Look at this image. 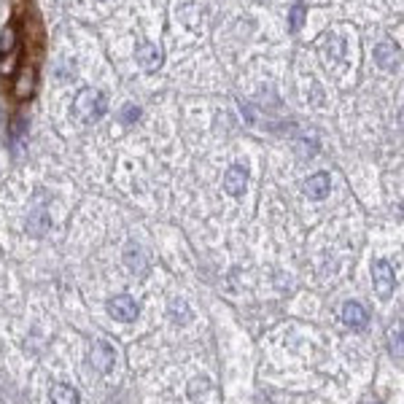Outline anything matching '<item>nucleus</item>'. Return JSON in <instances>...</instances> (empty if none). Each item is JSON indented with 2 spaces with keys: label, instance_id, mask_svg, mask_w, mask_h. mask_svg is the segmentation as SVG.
<instances>
[{
  "label": "nucleus",
  "instance_id": "nucleus-1",
  "mask_svg": "<svg viewBox=\"0 0 404 404\" xmlns=\"http://www.w3.org/2000/svg\"><path fill=\"white\" fill-rule=\"evenodd\" d=\"M22 43L24 38L20 33V20H11L3 27V36H0V76L3 79H11L20 70Z\"/></svg>",
  "mask_w": 404,
  "mask_h": 404
},
{
  "label": "nucleus",
  "instance_id": "nucleus-2",
  "mask_svg": "<svg viewBox=\"0 0 404 404\" xmlns=\"http://www.w3.org/2000/svg\"><path fill=\"white\" fill-rule=\"evenodd\" d=\"M108 111V100L100 89H81L76 95V102H73V114L79 116L84 124H92L105 116Z\"/></svg>",
  "mask_w": 404,
  "mask_h": 404
},
{
  "label": "nucleus",
  "instance_id": "nucleus-3",
  "mask_svg": "<svg viewBox=\"0 0 404 404\" xmlns=\"http://www.w3.org/2000/svg\"><path fill=\"white\" fill-rule=\"evenodd\" d=\"M38 89V68L22 62L20 70L11 76V98L17 102H27Z\"/></svg>",
  "mask_w": 404,
  "mask_h": 404
},
{
  "label": "nucleus",
  "instance_id": "nucleus-4",
  "mask_svg": "<svg viewBox=\"0 0 404 404\" xmlns=\"http://www.w3.org/2000/svg\"><path fill=\"white\" fill-rule=\"evenodd\" d=\"M372 283H375V291L388 300L391 294H394V288H396V275H394V264L385 262V259H378V262L372 264Z\"/></svg>",
  "mask_w": 404,
  "mask_h": 404
},
{
  "label": "nucleus",
  "instance_id": "nucleus-5",
  "mask_svg": "<svg viewBox=\"0 0 404 404\" xmlns=\"http://www.w3.org/2000/svg\"><path fill=\"white\" fill-rule=\"evenodd\" d=\"M114 362H116V350L105 343V340L92 343V348H89V364H92L100 375H108V372L114 369Z\"/></svg>",
  "mask_w": 404,
  "mask_h": 404
},
{
  "label": "nucleus",
  "instance_id": "nucleus-6",
  "mask_svg": "<svg viewBox=\"0 0 404 404\" xmlns=\"http://www.w3.org/2000/svg\"><path fill=\"white\" fill-rule=\"evenodd\" d=\"M108 313L121 323H130L138 318V313H141V307L138 302L130 297V294H119V297H114L111 302H108Z\"/></svg>",
  "mask_w": 404,
  "mask_h": 404
},
{
  "label": "nucleus",
  "instance_id": "nucleus-7",
  "mask_svg": "<svg viewBox=\"0 0 404 404\" xmlns=\"http://www.w3.org/2000/svg\"><path fill=\"white\" fill-rule=\"evenodd\" d=\"M135 60H138V65H141L143 70L154 73V70L162 68V49L157 43H151V40H141L135 46Z\"/></svg>",
  "mask_w": 404,
  "mask_h": 404
},
{
  "label": "nucleus",
  "instance_id": "nucleus-8",
  "mask_svg": "<svg viewBox=\"0 0 404 404\" xmlns=\"http://www.w3.org/2000/svg\"><path fill=\"white\" fill-rule=\"evenodd\" d=\"M402 60V49L394 43V40H383L375 46V62L383 68V70H394Z\"/></svg>",
  "mask_w": 404,
  "mask_h": 404
},
{
  "label": "nucleus",
  "instance_id": "nucleus-9",
  "mask_svg": "<svg viewBox=\"0 0 404 404\" xmlns=\"http://www.w3.org/2000/svg\"><path fill=\"white\" fill-rule=\"evenodd\" d=\"M245 186H248V170L242 164H232L224 173V189H226V194L240 197L242 192H245Z\"/></svg>",
  "mask_w": 404,
  "mask_h": 404
},
{
  "label": "nucleus",
  "instance_id": "nucleus-10",
  "mask_svg": "<svg viewBox=\"0 0 404 404\" xmlns=\"http://www.w3.org/2000/svg\"><path fill=\"white\" fill-rule=\"evenodd\" d=\"M329 189H332V178L326 176V173H316V176H310L307 181H304L302 192L307 200H326L329 197Z\"/></svg>",
  "mask_w": 404,
  "mask_h": 404
},
{
  "label": "nucleus",
  "instance_id": "nucleus-11",
  "mask_svg": "<svg viewBox=\"0 0 404 404\" xmlns=\"http://www.w3.org/2000/svg\"><path fill=\"white\" fill-rule=\"evenodd\" d=\"M343 321H345V326L362 332L364 326L369 323V313H366L359 302H345L343 304Z\"/></svg>",
  "mask_w": 404,
  "mask_h": 404
},
{
  "label": "nucleus",
  "instance_id": "nucleus-12",
  "mask_svg": "<svg viewBox=\"0 0 404 404\" xmlns=\"http://www.w3.org/2000/svg\"><path fill=\"white\" fill-rule=\"evenodd\" d=\"M49 399H52V404H79V391L65 383H57V385H52Z\"/></svg>",
  "mask_w": 404,
  "mask_h": 404
},
{
  "label": "nucleus",
  "instance_id": "nucleus-13",
  "mask_svg": "<svg viewBox=\"0 0 404 404\" xmlns=\"http://www.w3.org/2000/svg\"><path fill=\"white\" fill-rule=\"evenodd\" d=\"M304 14H307V6H304V3H294V6H291V20H288V27H291V33H297V30L302 27Z\"/></svg>",
  "mask_w": 404,
  "mask_h": 404
},
{
  "label": "nucleus",
  "instance_id": "nucleus-14",
  "mask_svg": "<svg viewBox=\"0 0 404 404\" xmlns=\"http://www.w3.org/2000/svg\"><path fill=\"white\" fill-rule=\"evenodd\" d=\"M391 353L396 356V362H402V326H396V329H391Z\"/></svg>",
  "mask_w": 404,
  "mask_h": 404
},
{
  "label": "nucleus",
  "instance_id": "nucleus-15",
  "mask_svg": "<svg viewBox=\"0 0 404 404\" xmlns=\"http://www.w3.org/2000/svg\"><path fill=\"white\" fill-rule=\"evenodd\" d=\"M141 119V108L138 105H127L124 111H121V121L124 124H132V121H138Z\"/></svg>",
  "mask_w": 404,
  "mask_h": 404
}]
</instances>
